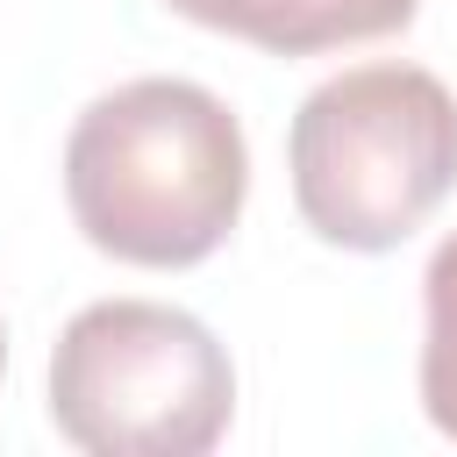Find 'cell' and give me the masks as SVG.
I'll return each mask as SVG.
<instances>
[{
  "mask_svg": "<svg viewBox=\"0 0 457 457\" xmlns=\"http://www.w3.org/2000/svg\"><path fill=\"white\" fill-rule=\"evenodd\" d=\"M250 193V143L221 93L193 79H129L64 136V200L93 250L150 271L228 243Z\"/></svg>",
  "mask_w": 457,
  "mask_h": 457,
  "instance_id": "1",
  "label": "cell"
},
{
  "mask_svg": "<svg viewBox=\"0 0 457 457\" xmlns=\"http://www.w3.org/2000/svg\"><path fill=\"white\" fill-rule=\"evenodd\" d=\"M293 207L336 250H400L457 186V93L421 64L321 79L286 136Z\"/></svg>",
  "mask_w": 457,
  "mask_h": 457,
  "instance_id": "2",
  "label": "cell"
},
{
  "mask_svg": "<svg viewBox=\"0 0 457 457\" xmlns=\"http://www.w3.org/2000/svg\"><path fill=\"white\" fill-rule=\"evenodd\" d=\"M236 364L164 300H93L50 350V421L86 457H200L228 436Z\"/></svg>",
  "mask_w": 457,
  "mask_h": 457,
  "instance_id": "3",
  "label": "cell"
},
{
  "mask_svg": "<svg viewBox=\"0 0 457 457\" xmlns=\"http://www.w3.org/2000/svg\"><path fill=\"white\" fill-rule=\"evenodd\" d=\"M164 7L214 36H243L271 57H314L407 29L421 0H164Z\"/></svg>",
  "mask_w": 457,
  "mask_h": 457,
  "instance_id": "4",
  "label": "cell"
},
{
  "mask_svg": "<svg viewBox=\"0 0 457 457\" xmlns=\"http://www.w3.org/2000/svg\"><path fill=\"white\" fill-rule=\"evenodd\" d=\"M421 407L457 443V228L436 243L421 278Z\"/></svg>",
  "mask_w": 457,
  "mask_h": 457,
  "instance_id": "5",
  "label": "cell"
},
{
  "mask_svg": "<svg viewBox=\"0 0 457 457\" xmlns=\"http://www.w3.org/2000/svg\"><path fill=\"white\" fill-rule=\"evenodd\" d=\"M0 364H7V328H0Z\"/></svg>",
  "mask_w": 457,
  "mask_h": 457,
  "instance_id": "6",
  "label": "cell"
}]
</instances>
